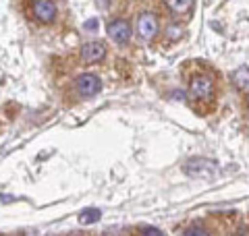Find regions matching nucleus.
<instances>
[{
	"label": "nucleus",
	"instance_id": "obj_6",
	"mask_svg": "<svg viewBox=\"0 0 249 236\" xmlns=\"http://www.w3.org/2000/svg\"><path fill=\"white\" fill-rule=\"evenodd\" d=\"M106 31H108V35H110L116 44H124L131 37V25L124 19L110 21V23H108V27H106Z\"/></svg>",
	"mask_w": 249,
	"mask_h": 236
},
{
	"label": "nucleus",
	"instance_id": "obj_5",
	"mask_svg": "<svg viewBox=\"0 0 249 236\" xmlns=\"http://www.w3.org/2000/svg\"><path fill=\"white\" fill-rule=\"evenodd\" d=\"M185 172L189 176H212L216 172V164L206 160V157H196V160L185 164Z\"/></svg>",
	"mask_w": 249,
	"mask_h": 236
},
{
	"label": "nucleus",
	"instance_id": "obj_1",
	"mask_svg": "<svg viewBox=\"0 0 249 236\" xmlns=\"http://www.w3.org/2000/svg\"><path fill=\"white\" fill-rule=\"evenodd\" d=\"M214 91V81L210 75H196L189 81V93L196 100H208Z\"/></svg>",
	"mask_w": 249,
	"mask_h": 236
},
{
	"label": "nucleus",
	"instance_id": "obj_4",
	"mask_svg": "<svg viewBox=\"0 0 249 236\" xmlns=\"http://www.w3.org/2000/svg\"><path fill=\"white\" fill-rule=\"evenodd\" d=\"M31 9H34L36 19L42 23H52L56 19V2H52V0H34Z\"/></svg>",
	"mask_w": 249,
	"mask_h": 236
},
{
	"label": "nucleus",
	"instance_id": "obj_14",
	"mask_svg": "<svg viewBox=\"0 0 249 236\" xmlns=\"http://www.w3.org/2000/svg\"><path fill=\"white\" fill-rule=\"evenodd\" d=\"M247 104H249V101H247Z\"/></svg>",
	"mask_w": 249,
	"mask_h": 236
},
{
	"label": "nucleus",
	"instance_id": "obj_9",
	"mask_svg": "<svg viewBox=\"0 0 249 236\" xmlns=\"http://www.w3.org/2000/svg\"><path fill=\"white\" fill-rule=\"evenodd\" d=\"M166 6L173 13H187L193 6V2H189V0H183V2H166Z\"/></svg>",
	"mask_w": 249,
	"mask_h": 236
},
{
	"label": "nucleus",
	"instance_id": "obj_13",
	"mask_svg": "<svg viewBox=\"0 0 249 236\" xmlns=\"http://www.w3.org/2000/svg\"><path fill=\"white\" fill-rule=\"evenodd\" d=\"M173 35H175V37L181 35V27H178V25H177V27H175V25L168 27V37H173Z\"/></svg>",
	"mask_w": 249,
	"mask_h": 236
},
{
	"label": "nucleus",
	"instance_id": "obj_12",
	"mask_svg": "<svg viewBox=\"0 0 249 236\" xmlns=\"http://www.w3.org/2000/svg\"><path fill=\"white\" fill-rule=\"evenodd\" d=\"M142 236H164V234L158 232L156 228H143V230H142Z\"/></svg>",
	"mask_w": 249,
	"mask_h": 236
},
{
	"label": "nucleus",
	"instance_id": "obj_2",
	"mask_svg": "<svg viewBox=\"0 0 249 236\" xmlns=\"http://www.w3.org/2000/svg\"><path fill=\"white\" fill-rule=\"evenodd\" d=\"M75 87H77V91H79V96L91 98V96H96V93H100V89H102V81H100V77L93 75V73H83V75L77 77Z\"/></svg>",
	"mask_w": 249,
	"mask_h": 236
},
{
	"label": "nucleus",
	"instance_id": "obj_7",
	"mask_svg": "<svg viewBox=\"0 0 249 236\" xmlns=\"http://www.w3.org/2000/svg\"><path fill=\"white\" fill-rule=\"evenodd\" d=\"M106 56V46L102 42H88L81 48V58L83 62H100Z\"/></svg>",
	"mask_w": 249,
	"mask_h": 236
},
{
	"label": "nucleus",
	"instance_id": "obj_3",
	"mask_svg": "<svg viewBox=\"0 0 249 236\" xmlns=\"http://www.w3.org/2000/svg\"><path fill=\"white\" fill-rule=\"evenodd\" d=\"M137 35L139 39H152L156 34H158V17L154 13H142L137 17Z\"/></svg>",
	"mask_w": 249,
	"mask_h": 236
},
{
	"label": "nucleus",
	"instance_id": "obj_8",
	"mask_svg": "<svg viewBox=\"0 0 249 236\" xmlns=\"http://www.w3.org/2000/svg\"><path fill=\"white\" fill-rule=\"evenodd\" d=\"M232 81H235L237 87L249 89V68H239L237 73L232 75Z\"/></svg>",
	"mask_w": 249,
	"mask_h": 236
},
{
	"label": "nucleus",
	"instance_id": "obj_10",
	"mask_svg": "<svg viewBox=\"0 0 249 236\" xmlns=\"http://www.w3.org/2000/svg\"><path fill=\"white\" fill-rule=\"evenodd\" d=\"M98 218H100V211L98 209H85L79 219H81L83 224H91V222H96Z\"/></svg>",
	"mask_w": 249,
	"mask_h": 236
},
{
	"label": "nucleus",
	"instance_id": "obj_11",
	"mask_svg": "<svg viewBox=\"0 0 249 236\" xmlns=\"http://www.w3.org/2000/svg\"><path fill=\"white\" fill-rule=\"evenodd\" d=\"M183 236H210V232L201 226H191V228H187Z\"/></svg>",
	"mask_w": 249,
	"mask_h": 236
}]
</instances>
